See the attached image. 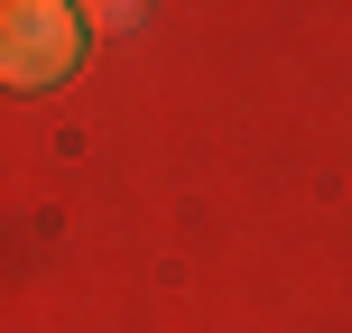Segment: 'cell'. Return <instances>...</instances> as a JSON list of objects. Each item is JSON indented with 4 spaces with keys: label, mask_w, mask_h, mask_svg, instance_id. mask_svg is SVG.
Here are the masks:
<instances>
[{
    "label": "cell",
    "mask_w": 352,
    "mask_h": 333,
    "mask_svg": "<svg viewBox=\"0 0 352 333\" xmlns=\"http://www.w3.org/2000/svg\"><path fill=\"white\" fill-rule=\"evenodd\" d=\"M74 37H84V10H47V0H19L10 19H0V74L10 84H56V74L74 65Z\"/></svg>",
    "instance_id": "1"
}]
</instances>
